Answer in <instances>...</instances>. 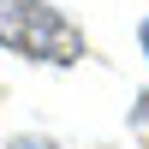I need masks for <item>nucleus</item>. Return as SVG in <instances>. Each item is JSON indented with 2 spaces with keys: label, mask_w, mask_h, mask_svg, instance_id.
Here are the masks:
<instances>
[{
  "label": "nucleus",
  "mask_w": 149,
  "mask_h": 149,
  "mask_svg": "<svg viewBox=\"0 0 149 149\" xmlns=\"http://www.w3.org/2000/svg\"><path fill=\"white\" fill-rule=\"evenodd\" d=\"M143 42H149V24H143Z\"/></svg>",
  "instance_id": "1"
}]
</instances>
